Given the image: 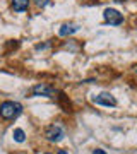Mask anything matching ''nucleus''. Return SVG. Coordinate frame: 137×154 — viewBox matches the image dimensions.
<instances>
[{
    "mask_svg": "<svg viewBox=\"0 0 137 154\" xmlns=\"http://www.w3.org/2000/svg\"><path fill=\"white\" fill-rule=\"evenodd\" d=\"M22 113V105L17 101H4L0 103V116L4 120H14Z\"/></svg>",
    "mask_w": 137,
    "mask_h": 154,
    "instance_id": "1",
    "label": "nucleus"
},
{
    "mask_svg": "<svg viewBox=\"0 0 137 154\" xmlns=\"http://www.w3.org/2000/svg\"><path fill=\"white\" fill-rule=\"evenodd\" d=\"M64 137H65V130L58 123H53V125H50L46 128V139L50 142H60Z\"/></svg>",
    "mask_w": 137,
    "mask_h": 154,
    "instance_id": "2",
    "label": "nucleus"
},
{
    "mask_svg": "<svg viewBox=\"0 0 137 154\" xmlns=\"http://www.w3.org/2000/svg\"><path fill=\"white\" fill-rule=\"evenodd\" d=\"M103 17H104V22L110 24V26H120L123 22V16L117 9H104Z\"/></svg>",
    "mask_w": 137,
    "mask_h": 154,
    "instance_id": "3",
    "label": "nucleus"
},
{
    "mask_svg": "<svg viewBox=\"0 0 137 154\" xmlns=\"http://www.w3.org/2000/svg\"><path fill=\"white\" fill-rule=\"evenodd\" d=\"M93 103L101 105V106H117V99L113 94L110 93H99L93 98Z\"/></svg>",
    "mask_w": 137,
    "mask_h": 154,
    "instance_id": "4",
    "label": "nucleus"
},
{
    "mask_svg": "<svg viewBox=\"0 0 137 154\" xmlns=\"http://www.w3.org/2000/svg\"><path fill=\"white\" fill-rule=\"evenodd\" d=\"M31 93H33V96H46V98H50L55 91H53L51 86H46V84H36V86L31 89Z\"/></svg>",
    "mask_w": 137,
    "mask_h": 154,
    "instance_id": "5",
    "label": "nucleus"
},
{
    "mask_svg": "<svg viewBox=\"0 0 137 154\" xmlns=\"http://www.w3.org/2000/svg\"><path fill=\"white\" fill-rule=\"evenodd\" d=\"M79 24H74V22H67V24H62V28L58 29V34L60 36H70V34L77 33L79 31Z\"/></svg>",
    "mask_w": 137,
    "mask_h": 154,
    "instance_id": "6",
    "label": "nucleus"
},
{
    "mask_svg": "<svg viewBox=\"0 0 137 154\" xmlns=\"http://www.w3.org/2000/svg\"><path fill=\"white\" fill-rule=\"evenodd\" d=\"M31 0H12V9L16 12H24L29 9Z\"/></svg>",
    "mask_w": 137,
    "mask_h": 154,
    "instance_id": "7",
    "label": "nucleus"
},
{
    "mask_svg": "<svg viewBox=\"0 0 137 154\" xmlns=\"http://www.w3.org/2000/svg\"><path fill=\"white\" fill-rule=\"evenodd\" d=\"M12 137H14V140H16V142H24V140H26V134H24V130H22V128H16V130H14V134H12Z\"/></svg>",
    "mask_w": 137,
    "mask_h": 154,
    "instance_id": "8",
    "label": "nucleus"
},
{
    "mask_svg": "<svg viewBox=\"0 0 137 154\" xmlns=\"http://www.w3.org/2000/svg\"><path fill=\"white\" fill-rule=\"evenodd\" d=\"M48 2H50V0H34V4H36L38 7H41V9L48 5Z\"/></svg>",
    "mask_w": 137,
    "mask_h": 154,
    "instance_id": "9",
    "label": "nucleus"
},
{
    "mask_svg": "<svg viewBox=\"0 0 137 154\" xmlns=\"http://www.w3.org/2000/svg\"><path fill=\"white\" fill-rule=\"evenodd\" d=\"M93 154H106V152H104L103 149H94V151H93Z\"/></svg>",
    "mask_w": 137,
    "mask_h": 154,
    "instance_id": "10",
    "label": "nucleus"
},
{
    "mask_svg": "<svg viewBox=\"0 0 137 154\" xmlns=\"http://www.w3.org/2000/svg\"><path fill=\"white\" fill-rule=\"evenodd\" d=\"M58 154H69V152H67V151H60Z\"/></svg>",
    "mask_w": 137,
    "mask_h": 154,
    "instance_id": "11",
    "label": "nucleus"
},
{
    "mask_svg": "<svg viewBox=\"0 0 137 154\" xmlns=\"http://www.w3.org/2000/svg\"><path fill=\"white\" fill-rule=\"evenodd\" d=\"M45 154H50V152H45Z\"/></svg>",
    "mask_w": 137,
    "mask_h": 154,
    "instance_id": "12",
    "label": "nucleus"
}]
</instances>
